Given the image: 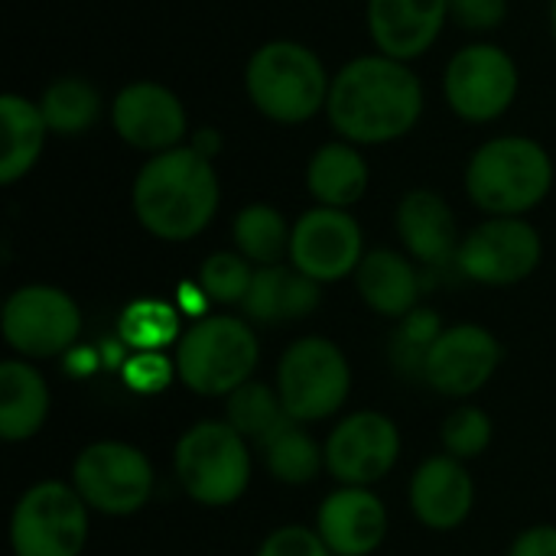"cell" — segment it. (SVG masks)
<instances>
[{
	"instance_id": "603a6c76",
	"label": "cell",
	"mask_w": 556,
	"mask_h": 556,
	"mask_svg": "<svg viewBox=\"0 0 556 556\" xmlns=\"http://www.w3.org/2000/svg\"><path fill=\"white\" fill-rule=\"evenodd\" d=\"M355 283L362 300L388 319H404L407 313L417 309L420 296V277L414 264L388 248H375L362 257L355 270Z\"/></svg>"
},
{
	"instance_id": "8d00e7d4",
	"label": "cell",
	"mask_w": 556,
	"mask_h": 556,
	"mask_svg": "<svg viewBox=\"0 0 556 556\" xmlns=\"http://www.w3.org/2000/svg\"><path fill=\"white\" fill-rule=\"evenodd\" d=\"M508 556H556V525H538L521 531Z\"/></svg>"
},
{
	"instance_id": "836d02e7",
	"label": "cell",
	"mask_w": 556,
	"mask_h": 556,
	"mask_svg": "<svg viewBox=\"0 0 556 556\" xmlns=\"http://www.w3.org/2000/svg\"><path fill=\"white\" fill-rule=\"evenodd\" d=\"M257 556H332V551L326 547L319 531L303 525H287L264 538Z\"/></svg>"
},
{
	"instance_id": "4316f807",
	"label": "cell",
	"mask_w": 556,
	"mask_h": 556,
	"mask_svg": "<svg viewBox=\"0 0 556 556\" xmlns=\"http://www.w3.org/2000/svg\"><path fill=\"white\" fill-rule=\"evenodd\" d=\"M235 235V248L238 254H244L251 264L257 267H270V264H283V257H290V238H293V225H287L283 212L267 205V202H251L235 215L231 225Z\"/></svg>"
},
{
	"instance_id": "9c48e42d",
	"label": "cell",
	"mask_w": 556,
	"mask_h": 556,
	"mask_svg": "<svg viewBox=\"0 0 556 556\" xmlns=\"http://www.w3.org/2000/svg\"><path fill=\"white\" fill-rule=\"evenodd\" d=\"M153 466L143 450L121 440H98L72 463V485L88 508L127 518L137 515L153 495Z\"/></svg>"
},
{
	"instance_id": "1f68e13d",
	"label": "cell",
	"mask_w": 556,
	"mask_h": 556,
	"mask_svg": "<svg viewBox=\"0 0 556 556\" xmlns=\"http://www.w3.org/2000/svg\"><path fill=\"white\" fill-rule=\"evenodd\" d=\"M254 280V267L244 254L235 251H215L202 261L199 267V287L208 300L215 303H244L248 290Z\"/></svg>"
},
{
	"instance_id": "5bb4252c",
	"label": "cell",
	"mask_w": 556,
	"mask_h": 556,
	"mask_svg": "<svg viewBox=\"0 0 556 556\" xmlns=\"http://www.w3.org/2000/svg\"><path fill=\"white\" fill-rule=\"evenodd\" d=\"M365 257V238L349 208L316 205L293 222L290 267L316 283H332L358 270Z\"/></svg>"
},
{
	"instance_id": "d6986e66",
	"label": "cell",
	"mask_w": 556,
	"mask_h": 556,
	"mask_svg": "<svg viewBox=\"0 0 556 556\" xmlns=\"http://www.w3.org/2000/svg\"><path fill=\"white\" fill-rule=\"evenodd\" d=\"M476 505L469 469L453 456H430L410 479V511L430 531H456Z\"/></svg>"
},
{
	"instance_id": "6da1fadb",
	"label": "cell",
	"mask_w": 556,
	"mask_h": 556,
	"mask_svg": "<svg viewBox=\"0 0 556 556\" xmlns=\"http://www.w3.org/2000/svg\"><path fill=\"white\" fill-rule=\"evenodd\" d=\"M424 114V85L407 62L381 52L345 62L329 85L326 117L339 140L381 147L407 137Z\"/></svg>"
},
{
	"instance_id": "7c38bea8",
	"label": "cell",
	"mask_w": 556,
	"mask_h": 556,
	"mask_svg": "<svg viewBox=\"0 0 556 556\" xmlns=\"http://www.w3.org/2000/svg\"><path fill=\"white\" fill-rule=\"evenodd\" d=\"M541 254L544 244L531 222L489 218L459 241L456 267L482 287H511L538 270Z\"/></svg>"
},
{
	"instance_id": "ffe728a7",
	"label": "cell",
	"mask_w": 556,
	"mask_h": 556,
	"mask_svg": "<svg viewBox=\"0 0 556 556\" xmlns=\"http://www.w3.org/2000/svg\"><path fill=\"white\" fill-rule=\"evenodd\" d=\"M397 235L410 257H417L427 267H443L456 261L459 251V231L456 215L450 202L433 189H414L397 205Z\"/></svg>"
},
{
	"instance_id": "cb8c5ba5",
	"label": "cell",
	"mask_w": 556,
	"mask_h": 556,
	"mask_svg": "<svg viewBox=\"0 0 556 556\" xmlns=\"http://www.w3.org/2000/svg\"><path fill=\"white\" fill-rule=\"evenodd\" d=\"M368 160L349 140L323 143L306 163V189L326 208H352L368 189Z\"/></svg>"
},
{
	"instance_id": "8992f818",
	"label": "cell",
	"mask_w": 556,
	"mask_h": 556,
	"mask_svg": "<svg viewBox=\"0 0 556 556\" xmlns=\"http://www.w3.org/2000/svg\"><path fill=\"white\" fill-rule=\"evenodd\" d=\"M173 469L192 502L205 508H225L248 492L251 450L231 424L202 420L179 437L173 450Z\"/></svg>"
},
{
	"instance_id": "5b68a950",
	"label": "cell",
	"mask_w": 556,
	"mask_h": 556,
	"mask_svg": "<svg viewBox=\"0 0 556 556\" xmlns=\"http://www.w3.org/2000/svg\"><path fill=\"white\" fill-rule=\"evenodd\" d=\"M261 345L254 329L235 316H202L176 342V375L205 397H228L254 381Z\"/></svg>"
},
{
	"instance_id": "8fae6325",
	"label": "cell",
	"mask_w": 556,
	"mask_h": 556,
	"mask_svg": "<svg viewBox=\"0 0 556 556\" xmlns=\"http://www.w3.org/2000/svg\"><path fill=\"white\" fill-rule=\"evenodd\" d=\"M81 332L78 303L49 283H29L3 303V339L23 358H52L75 345Z\"/></svg>"
},
{
	"instance_id": "d6a6232c",
	"label": "cell",
	"mask_w": 556,
	"mask_h": 556,
	"mask_svg": "<svg viewBox=\"0 0 556 556\" xmlns=\"http://www.w3.org/2000/svg\"><path fill=\"white\" fill-rule=\"evenodd\" d=\"M443 450L446 456L466 463V459H479L489 446H492V437H495V427H492V417L482 410V407H459L446 417L443 430Z\"/></svg>"
},
{
	"instance_id": "52a82bcc",
	"label": "cell",
	"mask_w": 556,
	"mask_h": 556,
	"mask_svg": "<svg viewBox=\"0 0 556 556\" xmlns=\"http://www.w3.org/2000/svg\"><path fill=\"white\" fill-rule=\"evenodd\" d=\"M352 391V368L332 339H296L277 365V394L296 424L329 420L342 410Z\"/></svg>"
},
{
	"instance_id": "30bf717a",
	"label": "cell",
	"mask_w": 556,
	"mask_h": 556,
	"mask_svg": "<svg viewBox=\"0 0 556 556\" xmlns=\"http://www.w3.org/2000/svg\"><path fill=\"white\" fill-rule=\"evenodd\" d=\"M518 65L515 59L492 42L463 46L446 72H443V94L456 117L469 124L498 121L518 98Z\"/></svg>"
},
{
	"instance_id": "7a4b0ae2",
	"label": "cell",
	"mask_w": 556,
	"mask_h": 556,
	"mask_svg": "<svg viewBox=\"0 0 556 556\" xmlns=\"http://www.w3.org/2000/svg\"><path fill=\"white\" fill-rule=\"evenodd\" d=\"M137 222L160 241L199 238L222 202L212 160L199 156L189 143L153 153L130 189Z\"/></svg>"
},
{
	"instance_id": "4fadbf2b",
	"label": "cell",
	"mask_w": 556,
	"mask_h": 556,
	"mask_svg": "<svg viewBox=\"0 0 556 556\" xmlns=\"http://www.w3.org/2000/svg\"><path fill=\"white\" fill-rule=\"evenodd\" d=\"M326 469L339 485H378L401 459L397 424L378 410H358L329 433Z\"/></svg>"
},
{
	"instance_id": "7402d4cb",
	"label": "cell",
	"mask_w": 556,
	"mask_h": 556,
	"mask_svg": "<svg viewBox=\"0 0 556 556\" xmlns=\"http://www.w3.org/2000/svg\"><path fill=\"white\" fill-rule=\"evenodd\" d=\"M49 384L23 358L0 365V437L7 443L33 440L49 420Z\"/></svg>"
},
{
	"instance_id": "d590c367",
	"label": "cell",
	"mask_w": 556,
	"mask_h": 556,
	"mask_svg": "<svg viewBox=\"0 0 556 556\" xmlns=\"http://www.w3.org/2000/svg\"><path fill=\"white\" fill-rule=\"evenodd\" d=\"M508 0H450V20L469 33H492L505 23Z\"/></svg>"
},
{
	"instance_id": "e0dca14e",
	"label": "cell",
	"mask_w": 556,
	"mask_h": 556,
	"mask_svg": "<svg viewBox=\"0 0 556 556\" xmlns=\"http://www.w3.org/2000/svg\"><path fill=\"white\" fill-rule=\"evenodd\" d=\"M365 20L381 55L414 62L440 39L450 20V0H368Z\"/></svg>"
},
{
	"instance_id": "3957f363",
	"label": "cell",
	"mask_w": 556,
	"mask_h": 556,
	"mask_svg": "<svg viewBox=\"0 0 556 556\" xmlns=\"http://www.w3.org/2000/svg\"><path fill=\"white\" fill-rule=\"evenodd\" d=\"M554 189L551 153L518 134L485 140L466 166L469 199L492 218H525Z\"/></svg>"
},
{
	"instance_id": "83f0119b",
	"label": "cell",
	"mask_w": 556,
	"mask_h": 556,
	"mask_svg": "<svg viewBox=\"0 0 556 556\" xmlns=\"http://www.w3.org/2000/svg\"><path fill=\"white\" fill-rule=\"evenodd\" d=\"M225 424H231L248 443H257L261 450L290 424L283 401L277 388H267L261 381H248L225 401Z\"/></svg>"
},
{
	"instance_id": "f546056e",
	"label": "cell",
	"mask_w": 556,
	"mask_h": 556,
	"mask_svg": "<svg viewBox=\"0 0 556 556\" xmlns=\"http://www.w3.org/2000/svg\"><path fill=\"white\" fill-rule=\"evenodd\" d=\"M121 339L137 352H163L176 349L182 339L179 313L160 300H137L121 313Z\"/></svg>"
},
{
	"instance_id": "4dcf8cb0",
	"label": "cell",
	"mask_w": 556,
	"mask_h": 556,
	"mask_svg": "<svg viewBox=\"0 0 556 556\" xmlns=\"http://www.w3.org/2000/svg\"><path fill=\"white\" fill-rule=\"evenodd\" d=\"M443 319L437 309L430 306H417L414 313H407L397 329L391 332L388 352H391V365L404 375V378H424V365L427 355L433 349V342L443 336Z\"/></svg>"
},
{
	"instance_id": "484cf974",
	"label": "cell",
	"mask_w": 556,
	"mask_h": 556,
	"mask_svg": "<svg viewBox=\"0 0 556 556\" xmlns=\"http://www.w3.org/2000/svg\"><path fill=\"white\" fill-rule=\"evenodd\" d=\"M36 104L42 111V121H46L49 134H55V137L88 134L101 117L98 88L91 81L78 78V75H62L52 85H46Z\"/></svg>"
},
{
	"instance_id": "d4e9b609",
	"label": "cell",
	"mask_w": 556,
	"mask_h": 556,
	"mask_svg": "<svg viewBox=\"0 0 556 556\" xmlns=\"http://www.w3.org/2000/svg\"><path fill=\"white\" fill-rule=\"evenodd\" d=\"M49 127L36 101L7 91L0 94V182H20L39 160Z\"/></svg>"
},
{
	"instance_id": "ac0fdd59",
	"label": "cell",
	"mask_w": 556,
	"mask_h": 556,
	"mask_svg": "<svg viewBox=\"0 0 556 556\" xmlns=\"http://www.w3.org/2000/svg\"><path fill=\"white\" fill-rule=\"evenodd\" d=\"M316 531L332 556H371L388 538V508L371 489L339 485L319 505Z\"/></svg>"
},
{
	"instance_id": "44dd1931",
	"label": "cell",
	"mask_w": 556,
	"mask_h": 556,
	"mask_svg": "<svg viewBox=\"0 0 556 556\" xmlns=\"http://www.w3.org/2000/svg\"><path fill=\"white\" fill-rule=\"evenodd\" d=\"M319 287L323 283L309 280L296 267H283V264L257 267L241 309L248 319H254L261 326L293 323V319H303L319 309V303H323Z\"/></svg>"
},
{
	"instance_id": "ba28073f",
	"label": "cell",
	"mask_w": 556,
	"mask_h": 556,
	"mask_svg": "<svg viewBox=\"0 0 556 556\" xmlns=\"http://www.w3.org/2000/svg\"><path fill=\"white\" fill-rule=\"evenodd\" d=\"M88 541V505L65 482H36L10 515L13 556H78Z\"/></svg>"
},
{
	"instance_id": "f1b7e54d",
	"label": "cell",
	"mask_w": 556,
	"mask_h": 556,
	"mask_svg": "<svg viewBox=\"0 0 556 556\" xmlns=\"http://www.w3.org/2000/svg\"><path fill=\"white\" fill-rule=\"evenodd\" d=\"M267 472L283 485H306L326 466V450L296 424L290 420L267 446H264Z\"/></svg>"
},
{
	"instance_id": "277c9868",
	"label": "cell",
	"mask_w": 556,
	"mask_h": 556,
	"mask_svg": "<svg viewBox=\"0 0 556 556\" xmlns=\"http://www.w3.org/2000/svg\"><path fill=\"white\" fill-rule=\"evenodd\" d=\"M329 72L323 59L293 39H270L251 52L244 91L251 104L277 124H306L329 101Z\"/></svg>"
},
{
	"instance_id": "9a60e30c",
	"label": "cell",
	"mask_w": 556,
	"mask_h": 556,
	"mask_svg": "<svg viewBox=\"0 0 556 556\" xmlns=\"http://www.w3.org/2000/svg\"><path fill=\"white\" fill-rule=\"evenodd\" d=\"M111 127L134 150L166 153L189 137V114L166 85L130 81L111 101Z\"/></svg>"
},
{
	"instance_id": "f35d334b",
	"label": "cell",
	"mask_w": 556,
	"mask_h": 556,
	"mask_svg": "<svg viewBox=\"0 0 556 556\" xmlns=\"http://www.w3.org/2000/svg\"><path fill=\"white\" fill-rule=\"evenodd\" d=\"M551 26H554V39H556V0H551Z\"/></svg>"
},
{
	"instance_id": "2e32d148",
	"label": "cell",
	"mask_w": 556,
	"mask_h": 556,
	"mask_svg": "<svg viewBox=\"0 0 556 556\" xmlns=\"http://www.w3.org/2000/svg\"><path fill=\"white\" fill-rule=\"evenodd\" d=\"M498 365H502L498 339L485 326L459 323V326H446L443 336L433 342L424 365V381L446 397H469L492 381Z\"/></svg>"
},
{
	"instance_id": "e575fe53",
	"label": "cell",
	"mask_w": 556,
	"mask_h": 556,
	"mask_svg": "<svg viewBox=\"0 0 556 556\" xmlns=\"http://www.w3.org/2000/svg\"><path fill=\"white\" fill-rule=\"evenodd\" d=\"M173 378V365L163 352H137L127 365H124V381L127 388L140 391V394H153L163 391Z\"/></svg>"
},
{
	"instance_id": "74e56055",
	"label": "cell",
	"mask_w": 556,
	"mask_h": 556,
	"mask_svg": "<svg viewBox=\"0 0 556 556\" xmlns=\"http://www.w3.org/2000/svg\"><path fill=\"white\" fill-rule=\"evenodd\" d=\"M189 147L199 153V156H205V160H212L215 153H222V134L215 130V127H205V130H195L192 137H189Z\"/></svg>"
}]
</instances>
